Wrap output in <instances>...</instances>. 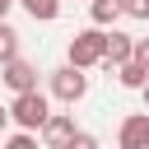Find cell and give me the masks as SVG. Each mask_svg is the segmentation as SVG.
<instances>
[{
  "mask_svg": "<svg viewBox=\"0 0 149 149\" xmlns=\"http://www.w3.org/2000/svg\"><path fill=\"white\" fill-rule=\"evenodd\" d=\"M23 9H28V19H37V23H51L56 14H61V0H19Z\"/></svg>",
  "mask_w": 149,
  "mask_h": 149,
  "instance_id": "cell-10",
  "label": "cell"
},
{
  "mask_svg": "<svg viewBox=\"0 0 149 149\" xmlns=\"http://www.w3.org/2000/svg\"><path fill=\"white\" fill-rule=\"evenodd\" d=\"M102 56H107V28H102V23H93V28H84V33L70 37V61H74L79 70L102 65Z\"/></svg>",
  "mask_w": 149,
  "mask_h": 149,
  "instance_id": "cell-1",
  "label": "cell"
},
{
  "mask_svg": "<svg viewBox=\"0 0 149 149\" xmlns=\"http://www.w3.org/2000/svg\"><path fill=\"white\" fill-rule=\"evenodd\" d=\"M116 79H121V88H144V84H149V65L130 56L126 65H116Z\"/></svg>",
  "mask_w": 149,
  "mask_h": 149,
  "instance_id": "cell-8",
  "label": "cell"
},
{
  "mask_svg": "<svg viewBox=\"0 0 149 149\" xmlns=\"http://www.w3.org/2000/svg\"><path fill=\"white\" fill-rule=\"evenodd\" d=\"M9 121H14V112H9V107H5V102H0V135H5V130H9Z\"/></svg>",
  "mask_w": 149,
  "mask_h": 149,
  "instance_id": "cell-16",
  "label": "cell"
},
{
  "mask_svg": "<svg viewBox=\"0 0 149 149\" xmlns=\"http://www.w3.org/2000/svg\"><path fill=\"white\" fill-rule=\"evenodd\" d=\"M135 56V37H126V33H107V56H102V70H116V65H126Z\"/></svg>",
  "mask_w": 149,
  "mask_h": 149,
  "instance_id": "cell-7",
  "label": "cell"
},
{
  "mask_svg": "<svg viewBox=\"0 0 149 149\" xmlns=\"http://www.w3.org/2000/svg\"><path fill=\"white\" fill-rule=\"evenodd\" d=\"M93 144H98V140H93V135H84V130H79L74 140H70V149H93Z\"/></svg>",
  "mask_w": 149,
  "mask_h": 149,
  "instance_id": "cell-14",
  "label": "cell"
},
{
  "mask_svg": "<svg viewBox=\"0 0 149 149\" xmlns=\"http://www.w3.org/2000/svg\"><path fill=\"white\" fill-rule=\"evenodd\" d=\"M0 79H5V88H9V93L37 88V65H33V61H23V56H14V61H5V65H0Z\"/></svg>",
  "mask_w": 149,
  "mask_h": 149,
  "instance_id": "cell-5",
  "label": "cell"
},
{
  "mask_svg": "<svg viewBox=\"0 0 149 149\" xmlns=\"http://www.w3.org/2000/svg\"><path fill=\"white\" fill-rule=\"evenodd\" d=\"M47 88H51V98H56V102L74 107V102L88 93V74H84L74 61H65L61 70H51V74H47Z\"/></svg>",
  "mask_w": 149,
  "mask_h": 149,
  "instance_id": "cell-2",
  "label": "cell"
},
{
  "mask_svg": "<svg viewBox=\"0 0 149 149\" xmlns=\"http://www.w3.org/2000/svg\"><path fill=\"white\" fill-rule=\"evenodd\" d=\"M135 61H144V65H149V37H135Z\"/></svg>",
  "mask_w": 149,
  "mask_h": 149,
  "instance_id": "cell-15",
  "label": "cell"
},
{
  "mask_svg": "<svg viewBox=\"0 0 149 149\" xmlns=\"http://www.w3.org/2000/svg\"><path fill=\"white\" fill-rule=\"evenodd\" d=\"M140 93H144V107H149V84H144V88H140Z\"/></svg>",
  "mask_w": 149,
  "mask_h": 149,
  "instance_id": "cell-18",
  "label": "cell"
},
{
  "mask_svg": "<svg viewBox=\"0 0 149 149\" xmlns=\"http://www.w3.org/2000/svg\"><path fill=\"white\" fill-rule=\"evenodd\" d=\"M9 112H14V126L42 130V126H47V116H51V102H47V93H42V88H23V93H14Z\"/></svg>",
  "mask_w": 149,
  "mask_h": 149,
  "instance_id": "cell-3",
  "label": "cell"
},
{
  "mask_svg": "<svg viewBox=\"0 0 149 149\" xmlns=\"http://www.w3.org/2000/svg\"><path fill=\"white\" fill-rule=\"evenodd\" d=\"M14 56H19V28L0 19V65H5V61H14Z\"/></svg>",
  "mask_w": 149,
  "mask_h": 149,
  "instance_id": "cell-11",
  "label": "cell"
},
{
  "mask_svg": "<svg viewBox=\"0 0 149 149\" xmlns=\"http://www.w3.org/2000/svg\"><path fill=\"white\" fill-rule=\"evenodd\" d=\"M126 19H149V0H121Z\"/></svg>",
  "mask_w": 149,
  "mask_h": 149,
  "instance_id": "cell-13",
  "label": "cell"
},
{
  "mask_svg": "<svg viewBox=\"0 0 149 149\" xmlns=\"http://www.w3.org/2000/svg\"><path fill=\"white\" fill-rule=\"evenodd\" d=\"M121 14H126V9H121V0H88V19H93V23H102V28H112Z\"/></svg>",
  "mask_w": 149,
  "mask_h": 149,
  "instance_id": "cell-9",
  "label": "cell"
},
{
  "mask_svg": "<svg viewBox=\"0 0 149 149\" xmlns=\"http://www.w3.org/2000/svg\"><path fill=\"white\" fill-rule=\"evenodd\" d=\"M79 135V126H74V112H51L47 116V126H42V140L51 144V149H70V140Z\"/></svg>",
  "mask_w": 149,
  "mask_h": 149,
  "instance_id": "cell-6",
  "label": "cell"
},
{
  "mask_svg": "<svg viewBox=\"0 0 149 149\" xmlns=\"http://www.w3.org/2000/svg\"><path fill=\"white\" fill-rule=\"evenodd\" d=\"M116 144L121 149H149V112H130L116 126Z\"/></svg>",
  "mask_w": 149,
  "mask_h": 149,
  "instance_id": "cell-4",
  "label": "cell"
},
{
  "mask_svg": "<svg viewBox=\"0 0 149 149\" xmlns=\"http://www.w3.org/2000/svg\"><path fill=\"white\" fill-rule=\"evenodd\" d=\"M9 5H14V0H0V19H5V9H9Z\"/></svg>",
  "mask_w": 149,
  "mask_h": 149,
  "instance_id": "cell-17",
  "label": "cell"
},
{
  "mask_svg": "<svg viewBox=\"0 0 149 149\" xmlns=\"http://www.w3.org/2000/svg\"><path fill=\"white\" fill-rule=\"evenodd\" d=\"M5 144H9V149H33L37 140H33V130H28V126H19V130H14V135H9Z\"/></svg>",
  "mask_w": 149,
  "mask_h": 149,
  "instance_id": "cell-12",
  "label": "cell"
}]
</instances>
